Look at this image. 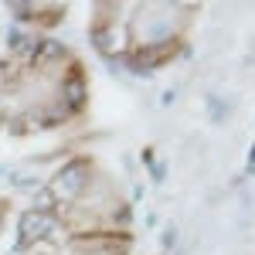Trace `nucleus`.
<instances>
[{"label":"nucleus","instance_id":"f257e3e1","mask_svg":"<svg viewBox=\"0 0 255 255\" xmlns=\"http://www.w3.org/2000/svg\"><path fill=\"white\" fill-rule=\"evenodd\" d=\"M96 177V167H92V160L85 157H68L61 163L55 177H48V194L55 197V204L58 208H68V204H75L82 197V191L89 187V180Z\"/></svg>","mask_w":255,"mask_h":255},{"label":"nucleus","instance_id":"f03ea898","mask_svg":"<svg viewBox=\"0 0 255 255\" xmlns=\"http://www.w3.org/2000/svg\"><path fill=\"white\" fill-rule=\"evenodd\" d=\"M58 218L55 215H41V211H24L17 221V252H27L34 242H44V238H58Z\"/></svg>","mask_w":255,"mask_h":255},{"label":"nucleus","instance_id":"7ed1b4c3","mask_svg":"<svg viewBox=\"0 0 255 255\" xmlns=\"http://www.w3.org/2000/svg\"><path fill=\"white\" fill-rule=\"evenodd\" d=\"M89 34H92V44H96V51L102 55V58H109V61L126 58V51H129V31H126V24L89 27Z\"/></svg>","mask_w":255,"mask_h":255},{"label":"nucleus","instance_id":"20e7f679","mask_svg":"<svg viewBox=\"0 0 255 255\" xmlns=\"http://www.w3.org/2000/svg\"><path fill=\"white\" fill-rule=\"evenodd\" d=\"M177 242V232L174 228H167V232H163V245H167V249H170V245H174Z\"/></svg>","mask_w":255,"mask_h":255},{"label":"nucleus","instance_id":"39448f33","mask_svg":"<svg viewBox=\"0 0 255 255\" xmlns=\"http://www.w3.org/2000/svg\"><path fill=\"white\" fill-rule=\"evenodd\" d=\"M249 157H252V160H255V146H252V150H249Z\"/></svg>","mask_w":255,"mask_h":255},{"label":"nucleus","instance_id":"423d86ee","mask_svg":"<svg viewBox=\"0 0 255 255\" xmlns=\"http://www.w3.org/2000/svg\"><path fill=\"white\" fill-rule=\"evenodd\" d=\"M24 255H27V252H24Z\"/></svg>","mask_w":255,"mask_h":255}]
</instances>
